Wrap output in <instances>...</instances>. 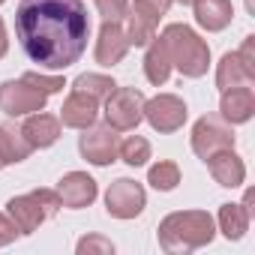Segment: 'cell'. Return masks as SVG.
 <instances>
[{"mask_svg":"<svg viewBox=\"0 0 255 255\" xmlns=\"http://www.w3.org/2000/svg\"><path fill=\"white\" fill-rule=\"evenodd\" d=\"M171 3H174V0H135V9H144V12L162 18V15L171 9Z\"/></svg>","mask_w":255,"mask_h":255,"instance_id":"83f0119b","label":"cell"},{"mask_svg":"<svg viewBox=\"0 0 255 255\" xmlns=\"http://www.w3.org/2000/svg\"><path fill=\"white\" fill-rule=\"evenodd\" d=\"M144 120V93L135 87H114L105 96V123L117 132H129Z\"/></svg>","mask_w":255,"mask_h":255,"instance_id":"5b68a950","label":"cell"},{"mask_svg":"<svg viewBox=\"0 0 255 255\" xmlns=\"http://www.w3.org/2000/svg\"><path fill=\"white\" fill-rule=\"evenodd\" d=\"M9 51V36H6V24H3V18H0V57H3Z\"/></svg>","mask_w":255,"mask_h":255,"instance_id":"4dcf8cb0","label":"cell"},{"mask_svg":"<svg viewBox=\"0 0 255 255\" xmlns=\"http://www.w3.org/2000/svg\"><path fill=\"white\" fill-rule=\"evenodd\" d=\"M114 87H117V84H114L108 75H99V72H84V75H78V78L72 81V90L87 93V96H93L96 102H102Z\"/></svg>","mask_w":255,"mask_h":255,"instance_id":"cb8c5ba5","label":"cell"},{"mask_svg":"<svg viewBox=\"0 0 255 255\" xmlns=\"http://www.w3.org/2000/svg\"><path fill=\"white\" fill-rule=\"evenodd\" d=\"M147 183H150L153 189H159V192H171V189H177V183H180V168H177V162H171V159H159L156 165H150V171H147Z\"/></svg>","mask_w":255,"mask_h":255,"instance_id":"603a6c76","label":"cell"},{"mask_svg":"<svg viewBox=\"0 0 255 255\" xmlns=\"http://www.w3.org/2000/svg\"><path fill=\"white\" fill-rule=\"evenodd\" d=\"M117 156H120L126 165L138 168V165H144V162L150 159V141H147V138H141V135H129L126 141H120Z\"/></svg>","mask_w":255,"mask_h":255,"instance_id":"d4e9b609","label":"cell"},{"mask_svg":"<svg viewBox=\"0 0 255 255\" xmlns=\"http://www.w3.org/2000/svg\"><path fill=\"white\" fill-rule=\"evenodd\" d=\"M144 75H147V81L156 84V87L165 84L168 75H171V60H168V54H165V48H162L159 39H153V42L147 45V54H144Z\"/></svg>","mask_w":255,"mask_h":255,"instance_id":"7402d4cb","label":"cell"},{"mask_svg":"<svg viewBox=\"0 0 255 255\" xmlns=\"http://www.w3.org/2000/svg\"><path fill=\"white\" fill-rule=\"evenodd\" d=\"M0 3H6V0H0Z\"/></svg>","mask_w":255,"mask_h":255,"instance_id":"836d02e7","label":"cell"},{"mask_svg":"<svg viewBox=\"0 0 255 255\" xmlns=\"http://www.w3.org/2000/svg\"><path fill=\"white\" fill-rule=\"evenodd\" d=\"M75 249H78V255H111L114 252V243L105 240V237H99V234H87V237L78 240Z\"/></svg>","mask_w":255,"mask_h":255,"instance_id":"4316f807","label":"cell"},{"mask_svg":"<svg viewBox=\"0 0 255 255\" xmlns=\"http://www.w3.org/2000/svg\"><path fill=\"white\" fill-rule=\"evenodd\" d=\"M60 198L54 189H33L27 195H15L6 201V213L15 222L18 234H33L42 222H48L51 216H57L60 210Z\"/></svg>","mask_w":255,"mask_h":255,"instance_id":"277c9868","label":"cell"},{"mask_svg":"<svg viewBox=\"0 0 255 255\" xmlns=\"http://www.w3.org/2000/svg\"><path fill=\"white\" fill-rule=\"evenodd\" d=\"M96 114H99V102H96L93 96H87V93L72 90V93L63 99L57 120H60L63 126H69V129H87V126L96 123Z\"/></svg>","mask_w":255,"mask_h":255,"instance_id":"5bb4252c","label":"cell"},{"mask_svg":"<svg viewBox=\"0 0 255 255\" xmlns=\"http://www.w3.org/2000/svg\"><path fill=\"white\" fill-rule=\"evenodd\" d=\"M219 114H222V120H225L228 126L249 123L252 114H255V93H252V84H240V87H228V90H222Z\"/></svg>","mask_w":255,"mask_h":255,"instance_id":"4fadbf2b","label":"cell"},{"mask_svg":"<svg viewBox=\"0 0 255 255\" xmlns=\"http://www.w3.org/2000/svg\"><path fill=\"white\" fill-rule=\"evenodd\" d=\"M168 60H171V69H177L180 75L186 78H201L210 66V48L207 42L186 24H168L159 36Z\"/></svg>","mask_w":255,"mask_h":255,"instance_id":"3957f363","label":"cell"},{"mask_svg":"<svg viewBox=\"0 0 255 255\" xmlns=\"http://www.w3.org/2000/svg\"><path fill=\"white\" fill-rule=\"evenodd\" d=\"M234 141H237L234 129L225 126L222 120H216V117H201L192 126V153L198 159H210L213 153L234 147Z\"/></svg>","mask_w":255,"mask_h":255,"instance_id":"ba28073f","label":"cell"},{"mask_svg":"<svg viewBox=\"0 0 255 255\" xmlns=\"http://www.w3.org/2000/svg\"><path fill=\"white\" fill-rule=\"evenodd\" d=\"M252 48H255V36H246V39H243V48H240L237 54L243 57V63H246V66H252V69H255V54H252Z\"/></svg>","mask_w":255,"mask_h":255,"instance_id":"f546056e","label":"cell"},{"mask_svg":"<svg viewBox=\"0 0 255 255\" xmlns=\"http://www.w3.org/2000/svg\"><path fill=\"white\" fill-rule=\"evenodd\" d=\"M15 237H18L15 222L9 219V213H0V246H9Z\"/></svg>","mask_w":255,"mask_h":255,"instance_id":"f1b7e54d","label":"cell"},{"mask_svg":"<svg viewBox=\"0 0 255 255\" xmlns=\"http://www.w3.org/2000/svg\"><path fill=\"white\" fill-rule=\"evenodd\" d=\"M147 204L144 186L132 177H117L108 189H105V210L114 219H135Z\"/></svg>","mask_w":255,"mask_h":255,"instance_id":"52a82bcc","label":"cell"},{"mask_svg":"<svg viewBox=\"0 0 255 255\" xmlns=\"http://www.w3.org/2000/svg\"><path fill=\"white\" fill-rule=\"evenodd\" d=\"M30 144L27 138L21 135V126H9L3 123L0 126V159H3V165H18L30 156Z\"/></svg>","mask_w":255,"mask_h":255,"instance_id":"44dd1931","label":"cell"},{"mask_svg":"<svg viewBox=\"0 0 255 255\" xmlns=\"http://www.w3.org/2000/svg\"><path fill=\"white\" fill-rule=\"evenodd\" d=\"M117 150H120V138H117V129H111L108 123L102 126H87L84 135L78 138V153L90 162V165H111L117 159Z\"/></svg>","mask_w":255,"mask_h":255,"instance_id":"30bf717a","label":"cell"},{"mask_svg":"<svg viewBox=\"0 0 255 255\" xmlns=\"http://www.w3.org/2000/svg\"><path fill=\"white\" fill-rule=\"evenodd\" d=\"M129 48L132 45L126 39V30L120 27V21H102L99 36H96V63L99 66H117Z\"/></svg>","mask_w":255,"mask_h":255,"instance_id":"7c38bea8","label":"cell"},{"mask_svg":"<svg viewBox=\"0 0 255 255\" xmlns=\"http://www.w3.org/2000/svg\"><path fill=\"white\" fill-rule=\"evenodd\" d=\"M186 114H189L186 102L180 96H174V93H159L153 99H144V120L162 135L177 132L186 123Z\"/></svg>","mask_w":255,"mask_h":255,"instance_id":"9c48e42d","label":"cell"},{"mask_svg":"<svg viewBox=\"0 0 255 255\" xmlns=\"http://www.w3.org/2000/svg\"><path fill=\"white\" fill-rule=\"evenodd\" d=\"M216 234L213 216L207 210H174L159 222V246L168 255H183L207 246Z\"/></svg>","mask_w":255,"mask_h":255,"instance_id":"7a4b0ae2","label":"cell"},{"mask_svg":"<svg viewBox=\"0 0 255 255\" xmlns=\"http://www.w3.org/2000/svg\"><path fill=\"white\" fill-rule=\"evenodd\" d=\"M15 36L39 69H69L81 60L90 39L84 0H21Z\"/></svg>","mask_w":255,"mask_h":255,"instance_id":"6da1fadb","label":"cell"},{"mask_svg":"<svg viewBox=\"0 0 255 255\" xmlns=\"http://www.w3.org/2000/svg\"><path fill=\"white\" fill-rule=\"evenodd\" d=\"M48 102V93L33 84V78L24 72L18 81L0 84V111L6 117H27L33 111H42Z\"/></svg>","mask_w":255,"mask_h":255,"instance_id":"8992f818","label":"cell"},{"mask_svg":"<svg viewBox=\"0 0 255 255\" xmlns=\"http://www.w3.org/2000/svg\"><path fill=\"white\" fill-rule=\"evenodd\" d=\"M57 198H60V204L63 207H69V210H81V207H90L93 201H96V180L90 177V174H84V171H69V174H63L60 177V183H57Z\"/></svg>","mask_w":255,"mask_h":255,"instance_id":"8fae6325","label":"cell"},{"mask_svg":"<svg viewBox=\"0 0 255 255\" xmlns=\"http://www.w3.org/2000/svg\"><path fill=\"white\" fill-rule=\"evenodd\" d=\"M204 162H207V168H210V177H213L219 186H225V189H234V186H240V183L246 180V165H243V159L234 153V147L219 150V153H213V156L204 159Z\"/></svg>","mask_w":255,"mask_h":255,"instance_id":"2e32d148","label":"cell"},{"mask_svg":"<svg viewBox=\"0 0 255 255\" xmlns=\"http://www.w3.org/2000/svg\"><path fill=\"white\" fill-rule=\"evenodd\" d=\"M252 192H246V198L240 204H222L219 207V231L228 237V240H240L246 231H249V222H252Z\"/></svg>","mask_w":255,"mask_h":255,"instance_id":"e0dca14e","label":"cell"},{"mask_svg":"<svg viewBox=\"0 0 255 255\" xmlns=\"http://www.w3.org/2000/svg\"><path fill=\"white\" fill-rule=\"evenodd\" d=\"M177 3H183V6H192V0H177Z\"/></svg>","mask_w":255,"mask_h":255,"instance_id":"1f68e13d","label":"cell"},{"mask_svg":"<svg viewBox=\"0 0 255 255\" xmlns=\"http://www.w3.org/2000/svg\"><path fill=\"white\" fill-rule=\"evenodd\" d=\"M192 9H195V21L210 33L225 30L234 18L231 0H192Z\"/></svg>","mask_w":255,"mask_h":255,"instance_id":"ac0fdd59","label":"cell"},{"mask_svg":"<svg viewBox=\"0 0 255 255\" xmlns=\"http://www.w3.org/2000/svg\"><path fill=\"white\" fill-rule=\"evenodd\" d=\"M156 27H159V18L144 12V9H135L126 12V39H129V45L141 48V45H150L156 39Z\"/></svg>","mask_w":255,"mask_h":255,"instance_id":"ffe728a7","label":"cell"},{"mask_svg":"<svg viewBox=\"0 0 255 255\" xmlns=\"http://www.w3.org/2000/svg\"><path fill=\"white\" fill-rule=\"evenodd\" d=\"M93 3L102 21H123L126 12H129V0H93Z\"/></svg>","mask_w":255,"mask_h":255,"instance_id":"484cf974","label":"cell"},{"mask_svg":"<svg viewBox=\"0 0 255 255\" xmlns=\"http://www.w3.org/2000/svg\"><path fill=\"white\" fill-rule=\"evenodd\" d=\"M21 135L27 138V144L33 150H42V147H51L57 144L60 138V120L54 114H45V111H33L27 114L24 126H21Z\"/></svg>","mask_w":255,"mask_h":255,"instance_id":"9a60e30c","label":"cell"},{"mask_svg":"<svg viewBox=\"0 0 255 255\" xmlns=\"http://www.w3.org/2000/svg\"><path fill=\"white\" fill-rule=\"evenodd\" d=\"M240 84H255V69L246 66L237 51H228L216 63V87L228 90V87H240Z\"/></svg>","mask_w":255,"mask_h":255,"instance_id":"d6986e66","label":"cell"},{"mask_svg":"<svg viewBox=\"0 0 255 255\" xmlns=\"http://www.w3.org/2000/svg\"><path fill=\"white\" fill-rule=\"evenodd\" d=\"M0 168H6V165H3V159H0Z\"/></svg>","mask_w":255,"mask_h":255,"instance_id":"d6a6232c","label":"cell"}]
</instances>
